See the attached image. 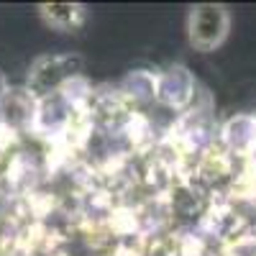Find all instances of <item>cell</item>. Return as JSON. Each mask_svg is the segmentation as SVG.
I'll return each mask as SVG.
<instances>
[{"mask_svg":"<svg viewBox=\"0 0 256 256\" xmlns=\"http://www.w3.org/2000/svg\"><path fill=\"white\" fill-rule=\"evenodd\" d=\"M230 34V13L220 3H200L187 16V38L198 52H216Z\"/></svg>","mask_w":256,"mask_h":256,"instance_id":"obj_1","label":"cell"},{"mask_svg":"<svg viewBox=\"0 0 256 256\" xmlns=\"http://www.w3.org/2000/svg\"><path fill=\"white\" fill-rule=\"evenodd\" d=\"M80 72H82L80 56H72V54L38 56L28 72V92L36 98H46L52 92H59Z\"/></svg>","mask_w":256,"mask_h":256,"instance_id":"obj_2","label":"cell"},{"mask_svg":"<svg viewBox=\"0 0 256 256\" xmlns=\"http://www.w3.org/2000/svg\"><path fill=\"white\" fill-rule=\"evenodd\" d=\"M198 82L184 64H169L156 74V102L169 110H187L195 100Z\"/></svg>","mask_w":256,"mask_h":256,"instance_id":"obj_3","label":"cell"},{"mask_svg":"<svg viewBox=\"0 0 256 256\" xmlns=\"http://www.w3.org/2000/svg\"><path fill=\"white\" fill-rule=\"evenodd\" d=\"M38 98L26 90L8 88L0 98V134H26L34 128Z\"/></svg>","mask_w":256,"mask_h":256,"instance_id":"obj_4","label":"cell"},{"mask_svg":"<svg viewBox=\"0 0 256 256\" xmlns=\"http://www.w3.org/2000/svg\"><path fill=\"white\" fill-rule=\"evenodd\" d=\"M74 108L62 98V92H52L46 98H38L36 102V118H34V134L41 136H59L67 134L72 128V118H74Z\"/></svg>","mask_w":256,"mask_h":256,"instance_id":"obj_5","label":"cell"},{"mask_svg":"<svg viewBox=\"0 0 256 256\" xmlns=\"http://www.w3.org/2000/svg\"><path fill=\"white\" fill-rule=\"evenodd\" d=\"M220 141L230 154L251 156L256 154V116L236 113L220 126Z\"/></svg>","mask_w":256,"mask_h":256,"instance_id":"obj_6","label":"cell"},{"mask_svg":"<svg viewBox=\"0 0 256 256\" xmlns=\"http://www.w3.org/2000/svg\"><path fill=\"white\" fill-rule=\"evenodd\" d=\"M38 16L46 26H52L56 31H77L84 26L88 10L80 3H41Z\"/></svg>","mask_w":256,"mask_h":256,"instance_id":"obj_7","label":"cell"},{"mask_svg":"<svg viewBox=\"0 0 256 256\" xmlns=\"http://www.w3.org/2000/svg\"><path fill=\"white\" fill-rule=\"evenodd\" d=\"M118 92L131 102H156V74L146 70L128 72L118 84Z\"/></svg>","mask_w":256,"mask_h":256,"instance_id":"obj_8","label":"cell"},{"mask_svg":"<svg viewBox=\"0 0 256 256\" xmlns=\"http://www.w3.org/2000/svg\"><path fill=\"white\" fill-rule=\"evenodd\" d=\"M8 92V80H6V74H3V70H0V98H3Z\"/></svg>","mask_w":256,"mask_h":256,"instance_id":"obj_9","label":"cell"}]
</instances>
